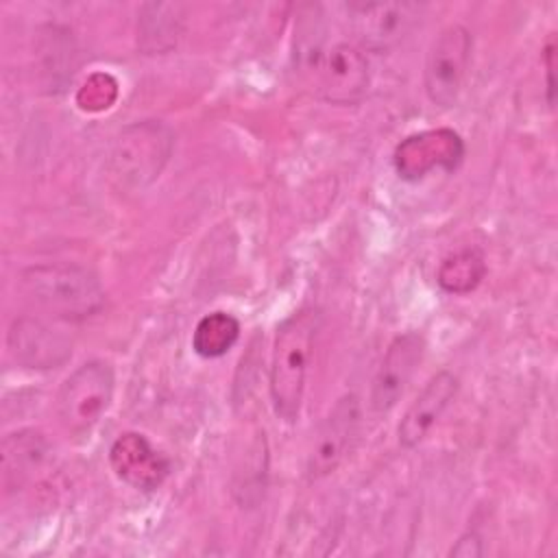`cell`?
Returning a JSON list of instances; mask_svg holds the SVG:
<instances>
[{
  "instance_id": "1",
  "label": "cell",
  "mask_w": 558,
  "mask_h": 558,
  "mask_svg": "<svg viewBox=\"0 0 558 558\" xmlns=\"http://www.w3.org/2000/svg\"><path fill=\"white\" fill-rule=\"evenodd\" d=\"M318 327L320 312L316 307H301L277 327L268 388L272 410L286 423H294L301 414Z\"/></svg>"
},
{
  "instance_id": "2",
  "label": "cell",
  "mask_w": 558,
  "mask_h": 558,
  "mask_svg": "<svg viewBox=\"0 0 558 558\" xmlns=\"http://www.w3.org/2000/svg\"><path fill=\"white\" fill-rule=\"evenodd\" d=\"M22 292L41 310L57 318L83 320L94 316L105 303L98 277L76 264H35L20 272Z\"/></svg>"
},
{
  "instance_id": "3",
  "label": "cell",
  "mask_w": 558,
  "mask_h": 558,
  "mask_svg": "<svg viewBox=\"0 0 558 558\" xmlns=\"http://www.w3.org/2000/svg\"><path fill=\"white\" fill-rule=\"evenodd\" d=\"M174 135L161 120H142L124 126L109 150L111 177L129 190L150 185L166 168Z\"/></svg>"
},
{
  "instance_id": "4",
  "label": "cell",
  "mask_w": 558,
  "mask_h": 558,
  "mask_svg": "<svg viewBox=\"0 0 558 558\" xmlns=\"http://www.w3.org/2000/svg\"><path fill=\"white\" fill-rule=\"evenodd\" d=\"M113 368L102 360H89L65 377L57 395V414L68 436H89L113 399Z\"/></svg>"
},
{
  "instance_id": "5",
  "label": "cell",
  "mask_w": 558,
  "mask_h": 558,
  "mask_svg": "<svg viewBox=\"0 0 558 558\" xmlns=\"http://www.w3.org/2000/svg\"><path fill=\"white\" fill-rule=\"evenodd\" d=\"M307 74L316 94L331 105H357L371 85L368 59L349 41L314 48L307 54Z\"/></svg>"
},
{
  "instance_id": "6",
  "label": "cell",
  "mask_w": 558,
  "mask_h": 558,
  "mask_svg": "<svg viewBox=\"0 0 558 558\" xmlns=\"http://www.w3.org/2000/svg\"><path fill=\"white\" fill-rule=\"evenodd\" d=\"M473 37L462 24H449L432 41L425 65L423 87L434 107L449 109L458 102L471 70Z\"/></svg>"
},
{
  "instance_id": "7",
  "label": "cell",
  "mask_w": 558,
  "mask_h": 558,
  "mask_svg": "<svg viewBox=\"0 0 558 558\" xmlns=\"http://www.w3.org/2000/svg\"><path fill=\"white\" fill-rule=\"evenodd\" d=\"M464 140L453 129H427L401 140L392 153V166L399 179L421 181L434 170L453 172L464 159Z\"/></svg>"
},
{
  "instance_id": "8",
  "label": "cell",
  "mask_w": 558,
  "mask_h": 558,
  "mask_svg": "<svg viewBox=\"0 0 558 558\" xmlns=\"http://www.w3.org/2000/svg\"><path fill=\"white\" fill-rule=\"evenodd\" d=\"M360 432V401L355 395L340 397L318 425L307 453L310 480L331 475L349 456Z\"/></svg>"
},
{
  "instance_id": "9",
  "label": "cell",
  "mask_w": 558,
  "mask_h": 558,
  "mask_svg": "<svg viewBox=\"0 0 558 558\" xmlns=\"http://www.w3.org/2000/svg\"><path fill=\"white\" fill-rule=\"evenodd\" d=\"M425 355V340L416 331L392 338L371 379L368 401L375 414H388L403 397L410 379Z\"/></svg>"
},
{
  "instance_id": "10",
  "label": "cell",
  "mask_w": 558,
  "mask_h": 558,
  "mask_svg": "<svg viewBox=\"0 0 558 558\" xmlns=\"http://www.w3.org/2000/svg\"><path fill=\"white\" fill-rule=\"evenodd\" d=\"M347 15L360 46L388 50L410 33L421 7L414 2H351Z\"/></svg>"
},
{
  "instance_id": "11",
  "label": "cell",
  "mask_w": 558,
  "mask_h": 558,
  "mask_svg": "<svg viewBox=\"0 0 558 558\" xmlns=\"http://www.w3.org/2000/svg\"><path fill=\"white\" fill-rule=\"evenodd\" d=\"M109 464L124 484L137 490H155L170 473L168 458L137 432H124L113 440Z\"/></svg>"
},
{
  "instance_id": "12",
  "label": "cell",
  "mask_w": 558,
  "mask_h": 558,
  "mask_svg": "<svg viewBox=\"0 0 558 558\" xmlns=\"http://www.w3.org/2000/svg\"><path fill=\"white\" fill-rule=\"evenodd\" d=\"M458 386V377L449 371H438L423 386V390L410 403L397 427V438L401 447L414 449L429 436V432L440 421L449 403L456 399Z\"/></svg>"
},
{
  "instance_id": "13",
  "label": "cell",
  "mask_w": 558,
  "mask_h": 558,
  "mask_svg": "<svg viewBox=\"0 0 558 558\" xmlns=\"http://www.w3.org/2000/svg\"><path fill=\"white\" fill-rule=\"evenodd\" d=\"M7 342L11 355L26 368H54L72 353V344L61 331L33 316L13 320Z\"/></svg>"
},
{
  "instance_id": "14",
  "label": "cell",
  "mask_w": 558,
  "mask_h": 558,
  "mask_svg": "<svg viewBox=\"0 0 558 558\" xmlns=\"http://www.w3.org/2000/svg\"><path fill=\"white\" fill-rule=\"evenodd\" d=\"M50 447L46 438L35 429H22L9 434L2 442V469L7 484H22L31 480L48 462Z\"/></svg>"
},
{
  "instance_id": "15",
  "label": "cell",
  "mask_w": 558,
  "mask_h": 558,
  "mask_svg": "<svg viewBox=\"0 0 558 558\" xmlns=\"http://www.w3.org/2000/svg\"><path fill=\"white\" fill-rule=\"evenodd\" d=\"M181 33V7L179 4H146L140 17L137 39L140 46L150 52H166L177 44Z\"/></svg>"
},
{
  "instance_id": "16",
  "label": "cell",
  "mask_w": 558,
  "mask_h": 558,
  "mask_svg": "<svg viewBox=\"0 0 558 558\" xmlns=\"http://www.w3.org/2000/svg\"><path fill=\"white\" fill-rule=\"evenodd\" d=\"M486 275V259L477 248H462L447 255L438 270L436 283L447 294H469L473 292Z\"/></svg>"
},
{
  "instance_id": "17",
  "label": "cell",
  "mask_w": 558,
  "mask_h": 558,
  "mask_svg": "<svg viewBox=\"0 0 558 558\" xmlns=\"http://www.w3.org/2000/svg\"><path fill=\"white\" fill-rule=\"evenodd\" d=\"M240 338V320L229 312L205 314L192 331V349L207 360L222 357Z\"/></svg>"
},
{
  "instance_id": "18",
  "label": "cell",
  "mask_w": 558,
  "mask_h": 558,
  "mask_svg": "<svg viewBox=\"0 0 558 558\" xmlns=\"http://www.w3.org/2000/svg\"><path fill=\"white\" fill-rule=\"evenodd\" d=\"M118 94L120 85L109 72H92L76 89V105L87 113H100L118 100Z\"/></svg>"
},
{
  "instance_id": "19",
  "label": "cell",
  "mask_w": 558,
  "mask_h": 558,
  "mask_svg": "<svg viewBox=\"0 0 558 558\" xmlns=\"http://www.w3.org/2000/svg\"><path fill=\"white\" fill-rule=\"evenodd\" d=\"M482 554V541L477 534L469 532L460 536V541L451 547V556H462V558H475Z\"/></svg>"
},
{
  "instance_id": "20",
  "label": "cell",
  "mask_w": 558,
  "mask_h": 558,
  "mask_svg": "<svg viewBox=\"0 0 558 558\" xmlns=\"http://www.w3.org/2000/svg\"><path fill=\"white\" fill-rule=\"evenodd\" d=\"M543 63H545V74H547V102L554 105V65H556V44L554 37H549L545 50H543Z\"/></svg>"
}]
</instances>
